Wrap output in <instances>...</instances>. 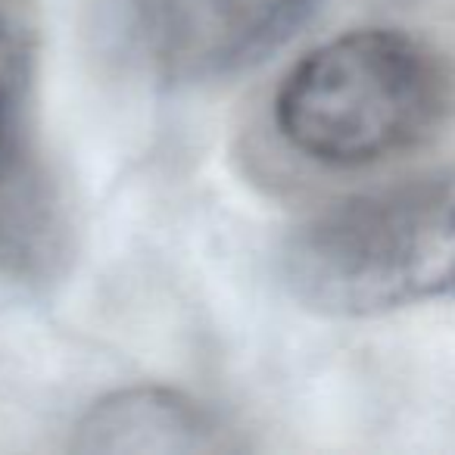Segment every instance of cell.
<instances>
[{"mask_svg":"<svg viewBox=\"0 0 455 455\" xmlns=\"http://www.w3.org/2000/svg\"><path fill=\"white\" fill-rule=\"evenodd\" d=\"M322 0H119L122 35L175 82L212 78L284 44Z\"/></svg>","mask_w":455,"mask_h":455,"instance_id":"obj_3","label":"cell"},{"mask_svg":"<svg viewBox=\"0 0 455 455\" xmlns=\"http://www.w3.org/2000/svg\"><path fill=\"white\" fill-rule=\"evenodd\" d=\"M82 452H219L221 424L175 390L138 387L94 403L78 427Z\"/></svg>","mask_w":455,"mask_h":455,"instance_id":"obj_4","label":"cell"},{"mask_svg":"<svg viewBox=\"0 0 455 455\" xmlns=\"http://www.w3.org/2000/svg\"><path fill=\"white\" fill-rule=\"evenodd\" d=\"M28 84V53L20 28L0 13V175L26 165L28 150L22 144V103Z\"/></svg>","mask_w":455,"mask_h":455,"instance_id":"obj_5","label":"cell"},{"mask_svg":"<svg viewBox=\"0 0 455 455\" xmlns=\"http://www.w3.org/2000/svg\"><path fill=\"white\" fill-rule=\"evenodd\" d=\"M449 103L440 60L411 35L359 28L306 53L275 97L284 140L324 165H368L421 144Z\"/></svg>","mask_w":455,"mask_h":455,"instance_id":"obj_2","label":"cell"},{"mask_svg":"<svg viewBox=\"0 0 455 455\" xmlns=\"http://www.w3.org/2000/svg\"><path fill=\"white\" fill-rule=\"evenodd\" d=\"M291 291L324 315H380L455 299V165L353 196L299 228Z\"/></svg>","mask_w":455,"mask_h":455,"instance_id":"obj_1","label":"cell"}]
</instances>
